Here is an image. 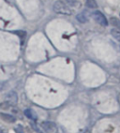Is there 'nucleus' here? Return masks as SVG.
<instances>
[{
    "mask_svg": "<svg viewBox=\"0 0 120 133\" xmlns=\"http://www.w3.org/2000/svg\"><path fill=\"white\" fill-rule=\"evenodd\" d=\"M24 115L27 117V118L31 119V120H33V121H36L37 119H38V116H37V114L35 112H34L32 109H26L24 110Z\"/></svg>",
    "mask_w": 120,
    "mask_h": 133,
    "instance_id": "5",
    "label": "nucleus"
},
{
    "mask_svg": "<svg viewBox=\"0 0 120 133\" xmlns=\"http://www.w3.org/2000/svg\"><path fill=\"white\" fill-rule=\"evenodd\" d=\"M92 17H93V19L95 20L98 24H101V25H102V26L108 25V22L106 20L105 16H104L101 11H98V10L94 11L93 13H92Z\"/></svg>",
    "mask_w": 120,
    "mask_h": 133,
    "instance_id": "2",
    "label": "nucleus"
},
{
    "mask_svg": "<svg viewBox=\"0 0 120 133\" xmlns=\"http://www.w3.org/2000/svg\"><path fill=\"white\" fill-rule=\"evenodd\" d=\"M15 131H16V133H24V130H23L22 126L16 127V128H15Z\"/></svg>",
    "mask_w": 120,
    "mask_h": 133,
    "instance_id": "13",
    "label": "nucleus"
},
{
    "mask_svg": "<svg viewBox=\"0 0 120 133\" xmlns=\"http://www.w3.org/2000/svg\"><path fill=\"white\" fill-rule=\"evenodd\" d=\"M41 128L46 133H56L57 132V128L56 125L53 122H43L41 123Z\"/></svg>",
    "mask_w": 120,
    "mask_h": 133,
    "instance_id": "3",
    "label": "nucleus"
},
{
    "mask_svg": "<svg viewBox=\"0 0 120 133\" xmlns=\"http://www.w3.org/2000/svg\"><path fill=\"white\" fill-rule=\"evenodd\" d=\"M54 10L56 13H59V14H64V15L71 14V10L69 8V6H67L63 1H60V0L56 1L54 4Z\"/></svg>",
    "mask_w": 120,
    "mask_h": 133,
    "instance_id": "1",
    "label": "nucleus"
},
{
    "mask_svg": "<svg viewBox=\"0 0 120 133\" xmlns=\"http://www.w3.org/2000/svg\"><path fill=\"white\" fill-rule=\"evenodd\" d=\"M86 6L90 9H97L98 4L95 0H86Z\"/></svg>",
    "mask_w": 120,
    "mask_h": 133,
    "instance_id": "7",
    "label": "nucleus"
},
{
    "mask_svg": "<svg viewBox=\"0 0 120 133\" xmlns=\"http://www.w3.org/2000/svg\"><path fill=\"white\" fill-rule=\"evenodd\" d=\"M9 106H10V104H9V102L8 101H5V102H3V103H0V108L1 109H5V110H7V109H9Z\"/></svg>",
    "mask_w": 120,
    "mask_h": 133,
    "instance_id": "12",
    "label": "nucleus"
},
{
    "mask_svg": "<svg viewBox=\"0 0 120 133\" xmlns=\"http://www.w3.org/2000/svg\"><path fill=\"white\" fill-rule=\"evenodd\" d=\"M111 23L114 26L117 27L118 29H120V21L116 18H111Z\"/></svg>",
    "mask_w": 120,
    "mask_h": 133,
    "instance_id": "9",
    "label": "nucleus"
},
{
    "mask_svg": "<svg viewBox=\"0 0 120 133\" xmlns=\"http://www.w3.org/2000/svg\"><path fill=\"white\" fill-rule=\"evenodd\" d=\"M111 34H112V36L116 39L117 41H120V31L119 30H116V29H113V30L111 31Z\"/></svg>",
    "mask_w": 120,
    "mask_h": 133,
    "instance_id": "8",
    "label": "nucleus"
},
{
    "mask_svg": "<svg viewBox=\"0 0 120 133\" xmlns=\"http://www.w3.org/2000/svg\"><path fill=\"white\" fill-rule=\"evenodd\" d=\"M0 117L7 123H14L16 121V118L13 115L9 114H0Z\"/></svg>",
    "mask_w": 120,
    "mask_h": 133,
    "instance_id": "6",
    "label": "nucleus"
},
{
    "mask_svg": "<svg viewBox=\"0 0 120 133\" xmlns=\"http://www.w3.org/2000/svg\"><path fill=\"white\" fill-rule=\"evenodd\" d=\"M17 94L15 92H13V91H11V92H10L9 94L7 95V101L9 102V104L10 105H15L17 103Z\"/></svg>",
    "mask_w": 120,
    "mask_h": 133,
    "instance_id": "4",
    "label": "nucleus"
},
{
    "mask_svg": "<svg viewBox=\"0 0 120 133\" xmlns=\"http://www.w3.org/2000/svg\"><path fill=\"white\" fill-rule=\"evenodd\" d=\"M15 33L18 35V36H20L21 37V39H22V44H23V42H24V38H25V36H26V33L24 32V31H17V32H15Z\"/></svg>",
    "mask_w": 120,
    "mask_h": 133,
    "instance_id": "11",
    "label": "nucleus"
},
{
    "mask_svg": "<svg viewBox=\"0 0 120 133\" xmlns=\"http://www.w3.org/2000/svg\"><path fill=\"white\" fill-rule=\"evenodd\" d=\"M77 20L80 22V23H82V24H84V23H86L87 19H86V17L84 16V14H78L76 16Z\"/></svg>",
    "mask_w": 120,
    "mask_h": 133,
    "instance_id": "10",
    "label": "nucleus"
}]
</instances>
